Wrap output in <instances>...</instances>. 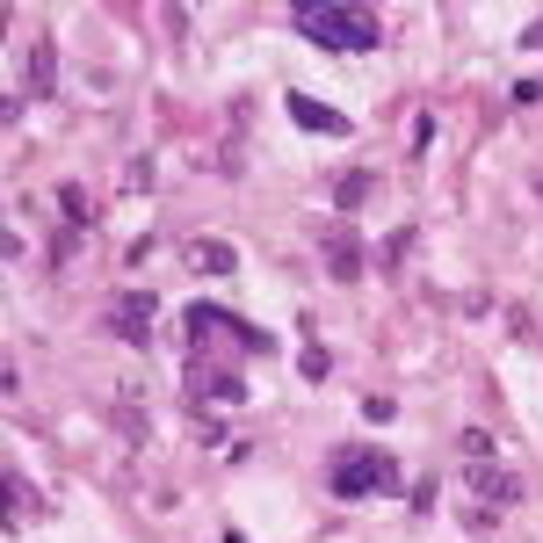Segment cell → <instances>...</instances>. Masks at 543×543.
<instances>
[{"mask_svg":"<svg viewBox=\"0 0 543 543\" xmlns=\"http://www.w3.org/2000/svg\"><path fill=\"white\" fill-rule=\"evenodd\" d=\"M290 116H297L305 131H319V138H348V116L326 109V102H312V95H290Z\"/></svg>","mask_w":543,"mask_h":543,"instance_id":"8992f818","label":"cell"},{"mask_svg":"<svg viewBox=\"0 0 543 543\" xmlns=\"http://www.w3.org/2000/svg\"><path fill=\"white\" fill-rule=\"evenodd\" d=\"M29 87H37V95H51V44L29 51Z\"/></svg>","mask_w":543,"mask_h":543,"instance_id":"8fae6325","label":"cell"},{"mask_svg":"<svg viewBox=\"0 0 543 543\" xmlns=\"http://www.w3.org/2000/svg\"><path fill=\"white\" fill-rule=\"evenodd\" d=\"M239 406V399H247V377H232V370H218V362H189V406Z\"/></svg>","mask_w":543,"mask_h":543,"instance_id":"277c9868","label":"cell"},{"mask_svg":"<svg viewBox=\"0 0 543 543\" xmlns=\"http://www.w3.org/2000/svg\"><path fill=\"white\" fill-rule=\"evenodd\" d=\"M189 268H203V276H232L239 254L225 247V239H189Z\"/></svg>","mask_w":543,"mask_h":543,"instance_id":"ba28073f","label":"cell"},{"mask_svg":"<svg viewBox=\"0 0 543 543\" xmlns=\"http://www.w3.org/2000/svg\"><path fill=\"white\" fill-rule=\"evenodd\" d=\"M471 493H478V500H493V507H515V500H522V478H515V471H486V464H471Z\"/></svg>","mask_w":543,"mask_h":543,"instance_id":"52a82bcc","label":"cell"},{"mask_svg":"<svg viewBox=\"0 0 543 543\" xmlns=\"http://www.w3.org/2000/svg\"><path fill=\"white\" fill-rule=\"evenodd\" d=\"M522 44H529V51H536V44H543V15H536V22H529V29H522Z\"/></svg>","mask_w":543,"mask_h":543,"instance_id":"4fadbf2b","label":"cell"},{"mask_svg":"<svg viewBox=\"0 0 543 543\" xmlns=\"http://www.w3.org/2000/svg\"><path fill=\"white\" fill-rule=\"evenodd\" d=\"M326 268H334L341 283H355L362 276V247H355V239H334V247H326Z\"/></svg>","mask_w":543,"mask_h":543,"instance_id":"30bf717a","label":"cell"},{"mask_svg":"<svg viewBox=\"0 0 543 543\" xmlns=\"http://www.w3.org/2000/svg\"><path fill=\"white\" fill-rule=\"evenodd\" d=\"M297 29H305L312 44H326V51H370L384 37L377 15L348 8V0H305V8H297Z\"/></svg>","mask_w":543,"mask_h":543,"instance_id":"6da1fadb","label":"cell"},{"mask_svg":"<svg viewBox=\"0 0 543 543\" xmlns=\"http://www.w3.org/2000/svg\"><path fill=\"white\" fill-rule=\"evenodd\" d=\"M370 196H377V174H370V167H348V174L334 181V203H341V210H362Z\"/></svg>","mask_w":543,"mask_h":543,"instance_id":"9c48e42d","label":"cell"},{"mask_svg":"<svg viewBox=\"0 0 543 543\" xmlns=\"http://www.w3.org/2000/svg\"><path fill=\"white\" fill-rule=\"evenodd\" d=\"M189 341H196V348H203V341H239V348H247V355H268V348H276V341L261 334V326H247V319H232L225 305H189Z\"/></svg>","mask_w":543,"mask_h":543,"instance_id":"3957f363","label":"cell"},{"mask_svg":"<svg viewBox=\"0 0 543 543\" xmlns=\"http://www.w3.org/2000/svg\"><path fill=\"white\" fill-rule=\"evenodd\" d=\"M153 312H160V305H153L145 290H138V297H116V305H109V334H124V341L145 348V341H153Z\"/></svg>","mask_w":543,"mask_h":543,"instance_id":"5b68a950","label":"cell"},{"mask_svg":"<svg viewBox=\"0 0 543 543\" xmlns=\"http://www.w3.org/2000/svg\"><path fill=\"white\" fill-rule=\"evenodd\" d=\"M326 486L341 500H391V493H406V478H399V464H391L384 449H341L334 471H326Z\"/></svg>","mask_w":543,"mask_h":543,"instance_id":"7a4b0ae2","label":"cell"},{"mask_svg":"<svg viewBox=\"0 0 543 543\" xmlns=\"http://www.w3.org/2000/svg\"><path fill=\"white\" fill-rule=\"evenodd\" d=\"M58 210H66V218H73V225H87V218H95V203H87L80 189H58Z\"/></svg>","mask_w":543,"mask_h":543,"instance_id":"7c38bea8","label":"cell"}]
</instances>
